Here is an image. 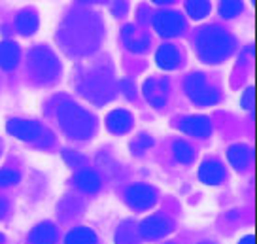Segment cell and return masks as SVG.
<instances>
[{"label": "cell", "instance_id": "cell-1", "mask_svg": "<svg viewBox=\"0 0 257 244\" xmlns=\"http://www.w3.org/2000/svg\"><path fill=\"white\" fill-rule=\"evenodd\" d=\"M63 127L66 133H70L74 137H87L91 129H93V119L87 112L83 110H78L76 106H66L63 110Z\"/></svg>", "mask_w": 257, "mask_h": 244}, {"label": "cell", "instance_id": "cell-2", "mask_svg": "<svg viewBox=\"0 0 257 244\" xmlns=\"http://www.w3.org/2000/svg\"><path fill=\"white\" fill-rule=\"evenodd\" d=\"M172 231V223L167 216L163 214H155V216H150L146 218L142 223H140V235L144 238H150V240H157V238H163L165 235H169Z\"/></svg>", "mask_w": 257, "mask_h": 244}, {"label": "cell", "instance_id": "cell-3", "mask_svg": "<svg viewBox=\"0 0 257 244\" xmlns=\"http://www.w3.org/2000/svg\"><path fill=\"white\" fill-rule=\"evenodd\" d=\"M155 201H157L155 189L150 186H146V184H137V186H133L127 191V203L131 204L133 208H137V210L150 208V206L155 204Z\"/></svg>", "mask_w": 257, "mask_h": 244}, {"label": "cell", "instance_id": "cell-4", "mask_svg": "<svg viewBox=\"0 0 257 244\" xmlns=\"http://www.w3.org/2000/svg\"><path fill=\"white\" fill-rule=\"evenodd\" d=\"M8 131L14 135V137H17V139L21 140H42V137L44 139H49V135L46 133V131L42 129L38 123H32V121H10L8 123Z\"/></svg>", "mask_w": 257, "mask_h": 244}, {"label": "cell", "instance_id": "cell-5", "mask_svg": "<svg viewBox=\"0 0 257 244\" xmlns=\"http://www.w3.org/2000/svg\"><path fill=\"white\" fill-rule=\"evenodd\" d=\"M199 176L204 184H210V186H216V184H221L225 180V169L221 163L214 161V159H210V161L202 163L201 165V172H199Z\"/></svg>", "mask_w": 257, "mask_h": 244}, {"label": "cell", "instance_id": "cell-6", "mask_svg": "<svg viewBox=\"0 0 257 244\" xmlns=\"http://www.w3.org/2000/svg\"><path fill=\"white\" fill-rule=\"evenodd\" d=\"M31 244H55L57 242V227L49 221H44L31 231L29 235Z\"/></svg>", "mask_w": 257, "mask_h": 244}, {"label": "cell", "instance_id": "cell-7", "mask_svg": "<svg viewBox=\"0 0 257 244\" xmlns=\"http://www.w3.org/2000/svg\"><path fill=\"white\" fill-rule=\"evenodd\" d=\"M182 131H185L187 135H193V137H208L212 127L206 117H201V115H195V117H187L182 121Z\"/></svg>", "mask_w": 257, "mask_h": 244}, {"label": "cell", "instance_id": "cell-8", "mask_svg": "<svg viewBox=\"0 0 257 244\" xmlns=\"http://www.w3.org/2000/svg\"><path fill=\"white\" fill-rule=\"evenodd\" d=\"M227 48H229L227 38L223 34H216L212 38H206V42H204V55L212 61H216V59H221L227 53Z\"/></svg>", "mask_w": 257, "mask_h": 244}, {"label": "cell", "instance_id": "cell-9", "mask_svg": "<svg viewBox=\"0 0 257 244\" xmlns=\"http://www.w3.org/2000/svg\"><path fill=\"white\" fill-rule=\"evenodd\" d=\"M133 127V115L128 114L127 110H115L108 115V129L112 133H127Z\"/></svg>", "mask_w": 257, "mask_h": 244}, {"label": "cell", "instance_id": "cell-10", "mask_svg": "<svg viewBox=\"0 0 257 244\" xmlns=\"http://www.w3.org/2000/svg\"><path fill=\"white\" fill-rule=\"evenodd\" d=\"M189 93H191V97L195 98L197 102H201V104H210V102L216 100V91L212 89V87H208L202 80H193L191 87H189Z\"/></svg>", "mask_w": 257, "mask_h": 244}, {"label": "cell", "instance_id": "cell-11", "mask_svg": "<svg viewBox=\"0 0 257 244\" xmlns=\"http://www.w3.org/2000/svg\"><path fill=\"white\" fill-rule=\"evenodd\" d=\"M146 97L150 102H153L155 106H161L165 102V97H167V83L161 80H152L146 83Z\"/></svg>", "mask_w": 257, "mask_h": 244}, {"label": "cell", "instance_id": "cell-12", "mask_svg": "<svg viewBox=\"0 0 257 244\" xmlns=\"http://www.w3.org/2000/svg\"><path fill=\"white\" fill-rule=\"evenodd\" d=\"M74 184L80 187L81 191H85V193H95L96 189L100 187V180H98V176H96V172L81 171L76 174Z\"/></svg>", "mask_w": 257, "mask_h": 244}, {"label": "cell", "instance_id": "cell-13", "mask_svg": "<svg viewBox=\"0 0 257 244\" xmlns=\"http://www.w3.org/2000/svg\"><path fill=\"white\" fill-rule=\"evenodd\" d=\"M64 244H96V235L87 227H76L66 235Z\"/></svg>", "mask_w": 257, "mask_h": 244}, {"label": "cell", "instance_id": "cell-14", "mask_svg": "<svg viewBox=\"0 0 257 244\" xmlns=\"http://www.w3.org/2000/svg\"><path fill=\"white\" fill-rule=\"evenodd\" d=\"M157 29L161 31V34H176L182 29V19L176 14H165L159 17Z\"/></svg>", "mask_w": 257, "mask_h": 244}, {"label": "cell", "instance_id": "cell-15", "mask_svg": "<svg viewBox=\"0 0 257 244\" xmlns=\"http://www.w3.org/2000/svg\"><path fill=\"white\" fill-rule=\"evenodd\" d=\"M19 61V49L14 44H4L0 46V65L4 68H14Z\"/></svg>", "mask_w": 257, "mask_h": 244}, {"label": "cell", "instance_id": "cell-16", "mask_svg": "<svg viewBox=\"0 0 257 244\" xmlns=\"http://www.w3.org/2000/svg\"><path fill=\"white\" fill-rule=\"evenodd\" d=\"M229 159H231V163H233L234 169H238V171H242V169H246L249 163V152L246 146H233L231 150H229Z\"/></svg>", "mask_w": 257, "mask_h": 244}, {"label": "cell", "instance_id": "cell-17", "mask_svg": "<svg viewBox=\"0 0 257 244\" xmlns=\"http://www.w3.org/2000/svg\"><path fill=\"white\" fill-rule=\"evenodd\" d=\"M157 61H159V65L163 68H174V66H178L180 57H178V51L172 46H165L157 53Z\"/></svg>", "mask_w": 257, "mask_h": 244}, {"label": "cell", "instance_id": "cell-18", "mask_svg": "<svg viewBox=\"0 0 257 244\" xmlns=\"http://www.w3.org/2000/svg\"><path fill=\"white\" fill-rule=\"evenodd\" d=\"M208 0H187V10L195 19H201L208 12Z\"/></svg>", "mask_w": 257, "mask_h": 244}, {"label": "cell", "instance_id": "cell-19", "mask_svg": "<svg viewBox=\"0 0 257 244\" xmlns=\"http://www.w3.org/2000/svg\"><path fill=\"white\" fill-rule=\"evenodd\" d=\"M117 244H138V233L131 225H123L117 231Z\"/></svg>", "mask_w": 257, "mask_h": 244}, {"label": "cell", "instance_id": "cell-20", "mask_svg": "<svg viewBox=\"0 0 257 244\" xmlns=\"http://www.w3.org/2000/svg\"><path fill=\"white\" fill-rule=\"evenodd\" d=\"M174 155H176L178 161L182 163H189L193 159V148L187 144V142H176L174 144Z\"/></svg>", "mask_w": 257, "mask_h": 244}, {"label": "cell", "instance_id": "cell-21", "mask_svg": "<svg viewBox=\"0 0 257 244\" xmlns=\"http://www.w3.org/2000/svg\"><path fill=\"white\" fill-rule=\"evenodd\" d=\"M19 180V172L16 169H2L0 171V186H14Z\"/></svg>", "mask_w": 257, "mask_h": 244}, {"label": "cell", "instance_id": "cell-22", "mask_svg": "<svg viewBox=\"0 0 257 244\" xmlns=\"http://www.w3.org/2000/svg\"><path fill=\"white\" fill-rule=\"evenodd\" d=\"M240 10H242L240 0H223V4H221V14L227 17H233Z\"/></svg>", "mask_w": 257, "mask_h": 244}, {"label": "cell", "instance_id": "cell-23", "mask_svg": "<svg viewBox=\"0 0 257 244\" xmlns=\"http://www.w3.org/2000/svg\"><path fill=\"white\" fill-rule=\"evenodd\" d=\"M36 27V17L34 16H21L19 19V29L23 31L25 34H31Z\"/></svg>", "mask_w": 257, "mask_h": 244}, {"label": "cell", "instance_id": "cell-24", "mask_svg": "<svg viewBox=\"0 0 257 244\" xmlns=\"http://www.w3.org/2000/svg\"><path fill=\"white\" fill-rule=\"evenodd\" d=\"M66 161L70 163L74 169H78L80 165H83V161H85V159H83L81 155L76 154V152H66Z\"/></svg>", "mask_w": 257, "mask_h": 244}, {"label": "cell", "instance_id": "cell-25", "mask_svg": "<svg viewBox=\"0 0 257 244\" xmlns=\"http://www.w3.org/2000/svg\"><path fill=\"white\" fill-rule=\"evenodd\" d=\"M6 210H8V203H6L4 199H0V218L6 214Z\"/></svg>", "mask_w": 257, "mask_h": 244}, {"label": "cell", "instance_id": "cell-26", "mask_svg": "<svg viewBox=\"0 0 257 244\" xmlns=\"http://www.w3.org/2000/svg\"><path fill=\"white\" fill-rule=\"evenodd\" d=\"M240 244H253V236H251V235L244 236V238L240 240Z\"/></svg>", "mask_w": 257, "mask_h": 244}, {"label": "cell", "instance_id": "cell-27", "mask_svg": "<svg viewBox=\"0 0 257 244\" xmlns=\"http://www.w3.org/2000/svg\"><path fill=\"white\" fill-rule=\"evenodd\" d=\"M0 244H4V235L0 233Z\"/></svg>", "mask_w": 257, "mask_h": 244}, {"label": "cell", "instance_id": "cell-28", "mask_svg": "<svg viewBox=\"0 0 257 244\" xmlns=\"http://www.w3.org/2000/svg\"><path fill=\"white\" fill-rule=\"evenodd\" d=\"M155 2H169V0H155Z\"/></svg>", "mask_w": 257, "mask_h": 244}, {"label": "cell", "instance_id": "cell-29", "mask_svg": "<svg viewBox=\"0 0 257 244\" xmlns=\"http://www.w3.org/2000/svg\"><path fill=\"white\" fill-rule=\"evenodd\" d=\"M202 244H210V242H202Z\"/></svg>", "mask_w": 257, "mask_h": 244}]
</instances>
